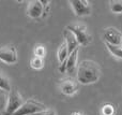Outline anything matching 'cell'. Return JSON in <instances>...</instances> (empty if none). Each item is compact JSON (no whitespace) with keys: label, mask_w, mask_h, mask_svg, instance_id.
I'll list each match as a JSON object with an SVG mask.
<instances>
[{"label":"cell","mask_w":122,"mask_h":115,"mask_svg":"<svg viewBox=\"0 0 122 115\" xmlns=\"http://www.w3.org/2000/svg\"><path fill=\"white\" fill-rule=\"evenodd\" d=\"M66 29H69L77 39L79 45H88L91 42V36L87 31V27L81 24L69 25Z\"/></svg>","instance_id":"3"},{"label":"cell","mask_w":122,"mask_h":115,"mask_svg":"<svg viewBox=\"0 0 122 115\" xmlns=\"http://www.w3.org/2000/svg\"><path fill=\"white\" fill-rule=\"evenodd\" d=\"M24 103L23 97L16 89H11L6 99V105L4 109V115H14V113Z\"/></svg>","instance_id":"2"},{"label":"cell","mask_w":122,"mask_h":115,"mask_svg":"<svg viewBox=\"0 0 122 115\" xmlns=\"http://www.w3.org/2000/svg\"><path fill=\"white\" fill-rule=\"evenodd\" d=\"M101 70L97 62L92 60H84L77 69V81L81 84H91L100 79Z\"/></svg>","instance_id":"1"},{"label":"cell","mask_w":122,"mask_h":115,"mask_svg":"<svg viewBox=\"0 0 122 115\" xmlns=\"http://www.w3.org/2000/svg\"><path fill=\"white\" fill-rule=\"evenodd\" d=\"M6 105V99L4 96L3 92H0V111H2L3 109H5Z\"/></svg>","instance_id":"19"},{"label":"cell","mask_w":122,"mask_h":115,"mask_svg":"<svg viewBox=\"0 0 122 115\" xmlns=\"http://www.w3.org/2000/svg\"><path fill=\"white\" fill-rule=\"evenodd\" d=\"M0 60L5 64H15L17 61V52L13 45H5L0 49Z\"/></svg>","instance_id":"5"},{"label":"cell","mask_w":122,"mask_h":115,"mask_svg":"<svg viewBox=\"0 0 122 115\" xmlns=\"http://www.w3.org/2000/svg\"><path fill=\"white\" fill-rule=\"evenodd\" d=\"M33 115H56L55 111H53V110H43V111L41 112H38V113H34Z\"/></svg>","instance_id":"20"},{"label":"cell","mask_w":122,"mask_h":115,"mask_svg":"<svg viewBox=\"0 0 122 115\" xmlns=\"http://www.w3.org/2000/svg\"><path fill=\"white\" fill-rule=\"evenodd\" d=\"M70 3L72 4V8L77 16H86L91 14V6L86 0H71Z\"/></svg>","instance_id":"7"},{"label":"cell","mask_w":122,"mask_h":115,"mask_svg":"<svg viewBox=\"0 0 122 115\" xmlns=\"http://www.w3.org/2000/svg\"><path fill=\"white\" fill-rule=\"evenodd\" d=\"M103 39L105 40V43H108V44L120 45L122 41V33L116 28L108 27L104 30Z\"/></svg>","instance_id":"6"},{"label":"cell","mask_w":122,"mask_h":115,"mask_svg":"<svg viewBox=\"0 0 122 115\" xmlns=\"http://www.w3.org/2000/svg\"><path fill=\"white\" fill-rule=\"evenodd\" d=\"M0 89L3 92H11V85L9 79L2 73H0Z\"/></svg>","instance_id":"14"},{"label":"cell","mask_w":122,"mask_h":115,"mask_svg":"<svg viewBox=\"0 0 122 115\" xmlns=\"http://www.w3.org/2000/svg\"><path fill=\"white\" fill-rule=\"evenodd\" d=\"M121 45H122V41H121Z\"/></svg>","instance_id":"22"},{"label":"cell","mask_w":122,"mask_h":115,"mask_svg":"<svg viewBox=\"0 0 122 115\" xmlns=\"http://www.w3.org/2000/svg\"><path fill=\"white\" fill-rule=\"evenodd\" d=\"M43 12H44V4H42V1H30L28 4L27 9V15L31 18H39L42 16Z\"/></svg>","instance_id":"8"},{"label":"cell","mask_w":122,"mask_h":115,"mask_svg":"<svg viewBox=\"0 0 122 115\" xmlns=\"http://www.w3.org/2000/svg\"><path fill=\"white\" fill-rule=\"evenodd\" d=\"M63 37H64V39H65V44L67 45L69 54H71L72 52H74L76 49H78L79 43H78L77 39L75 38V36H74L69 29H65L64 31H63Z\"/></svg>","instance_id":"10"},{"label":"cell","mask_w":122,"mask_h":115,"mask_svg":"<svg viewBox=\"0 0 122 115\" xmlns=\"http://www.w3.org/2000/svg\"><path fill=\"white\" fill-rule=\"evenodd\" d=\"M109 6H110V11H112V13H116V14L122 13V0H114V1H110Z\"/></svg>","instance_id":"16"},{"label":"cell","mask_w":122,"mask_h":115,"mask_svg":"<svg viewBox=\"0 0 122 115\" xmlns=\"http://www.w3.org/2000/svg\"><path fill=\"white\" fill-rule=\"evenodd\" d=\"M72 115H82L81 113H78V112H75V113H73Z\"/></svg>","instance_id":"21"},{"label":"cell","mask_w":122,"mask_h":115,"mask_svg":"<svg viewBox=\"0 0 122 115\" xmlns=\"http://www.w3.org/2000/svg\"><path fill=\"white\" fill-rule=\"evenodd\" d=\"M45 110V105L41 102L33 100V99H28L27 101L21 104V107L14 113V115H33Z\"/></svg>","instance_id":"4"},{"label":"cell","mask_w":122,"mask_h":115,"mask_svg":"<svg viewBox=\"0 0 122 115\" xmlns=\"http://www.w3.org/2000/svg\"><path fill=\"white\" fill-rule=\"evenodd\" d=\"M30 66L32 67L33 69H42L43 66H44V59L42 57H38V56H33L30 60Z\"/></svg>","instance_id":"15"},{"label":"cell","mask_w":122,"mask_h":115,"mask_svg":"<svg viewBox=\"0 0 122 115\" xmlns=\"http://www.w3.org/2000/svg\"><path fill=\"white\" fill-rule=\"evenodd\" d=\"M102 115H114L115 114V108L112 104H109V103H106L102 107L101 110Z\"/></svg>","instance_id":"17"},{"label":"cell","mask_w":122,"mask_h":115,"mask_svg":"<svg viewBox=\"0 0 122 115\" xmlns=\"http://www.w3.org/2000/svg\"><path fill=\"white\" fill-rule=\"evenodd\" d=\"M58 59H59L60 65H63L65 61H66L67 57H69V49H67V45L65 44V42H63L62 44L60 45V47L58 49Z\"/></svg>","instance_id":"12"},{"label":"cell","mask_w":122,"mask_h":115,"mask_svg":"<svg viewBox=\"0 0 122 115\" xmlns=\"http://www.w3.org/2000/svg\"><path fill=\"white\" fill-rule=\"evenodd\" d=\"M45 54H46V49L43 45H36L34 47V56H38V57H44Z\"/></svg>","instance_id":"18"},{"label":"cell","mask_w":122,"mask_h":115,"mask_svg":"<svg viewBox=\"0 0 122 115\" xmlns=\"http://www.w3.org/2000/svg\"><path fill=\"white\" fill-rule=\"evenodd\" d=\"M106 46L108 47V49L110 51V53L115 56V57L122 59V45H112V44H108L106 43Z\"/></svg>","instance_id":"13"},{"label":"cell","mask_w":122,"mask_h":115,"mask_svg":"<svg viewBox=\"0 0 122 115\" xmlns=\"http://www.w3.org/2000/svg\"><path fill=\"white\" fill-rule=\"evenodd\" d=\"M60 89L62 94L66 96H72L78 89V85L73 79H64L60 83Z\"/></svg>","instance_id":"9"},{"label":"cell","mask_w":122,"mask_h":115,"mask_svg":"<svg viewBox=\"0 0 122 115\" xmlns=\"http://www.w3.org/2000/svg\"><path fill=\"white\" fill-rule=\"evenodd\" d=\"M77 57H78V49H76L75 51L70 54L66 61H65V71H67L69 73H73L75 71L76 65H77Z\"/></svg>","instance_id":"11"}]
</instances>
